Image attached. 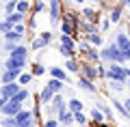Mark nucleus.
<instances>
[{"mask_svg": "<svg viewBox=\"0 0 130 127\" xmlns=\"http://www.w3.org/2000/svg\"><path fill=\"white\" fill-rule=\"evenodd\" d=\"M32 78H35V75H32L30 71H24L22 75H20V80H18V82H20V86H22V88H28V84H30Z\"/></svg>", "mask_w": 130, "mask_h": 127, "instance_id": "a878e982", "label": "nucleus"}, {"mask_svg": "<svg viewBox=\"0 0 130 127\" xmlns=\"http://www.w3.org/2000/svg\"><path fill=\"white\" fill-rule=\"evenodd\" d=\"M28 97H30V93H28V88H22V91L18 93V95L11 99V104H20V106H24L28 101Z\"/></svg>", "mask_w": 130, "mask_h": 127, "instance_id": "2eb2a0df", "label": "nucleus"}, {"mask_svg": "<svg viewBox=\"0 0 130 127\" xmlns=\"http://www.w3.org/2000/svg\"><path fill=\"white\" fill-rule=\"evenodd\" d=\"M48 9H50V22L56 24L61 19V15H63V13H61V2H59V0H50Z\"/></svg>", "mask_w": 130, "mask_h": 127, "instance_id": "9d476101", "label": "nucleus"}, {"mask_svg": "<svg viewBox=\"0 0 130 127\" xmlns=\"http://www.w3.org/2000/svg\"><path fill=\"white\" fill-rule=\"evenodd\" d=\"M63 84H65V82H61V80H54V78H50V80L46 82V86L50 88V91L54 93V95H61V93H63Z\"/></svg>", "mask_w": 130, "mask_h": 127, "instance_id": "4468645a", "label": "nucleus"}, {"mask_svg": "<svg viewBox=\"0 0 130 127\" xmlns=\"http://www.w3.org/2000/svg\"><path fill=\"white\" fill-rule=\"evenodd\" d=\"M32 11V5L28 2V0H20L18 2V13H22V15H28Z\"/></svg>", "mask_w": 130, "mask_h": 127, "instance_id": "393cba45", "label": "nucleus"}, {"mask_svg": "<svg viewBox=\"0 0 130 127\" xmlns=\"http://www.w3.org/2000/svg\"><path fill=\"white\" fill-rule=\"evenodd\" d=\"M83 22L98 24V22H100V11H95L93 7H85V9H83Z\"/></svg>", "mask_w": 130, "mask_h": 127, "instance_id": "1a4fd4ad", "label": "nucleus"}, {"mask_svg": "<svg viewBox=\"0 0 130 127\" xmlns=\"http://www.w3.org/2000/svg\"><path fill=\"white\" fill-rule=\"evenodd\" d=\"M113 108H115V110H117V112H119V114H121L124 118H130L128 110L124 108V101H117V99H113Z\"/></svg>", "mask_w": 130, "mask_h": 127, "instance_id": "cd10ccee", "label": "nucleus"}, {"mask_svg": "<svg viewBox=\"0 0 130 127\" xmlns=\"http://www.w3.org/2000/svg\"><path fill=\"white\" fill-rule=\"evenodd\" d=\"M56 121L61 123V125H70V123H74V114L67 110V112H61L59 116H56Z\"/></svg>", "mask_w": 130, "mask_h": 127, "instance_id": "b1692460", "label": "nucleus"}, {"mask_svg": "<svg viewBox=\"0 0 130 127\" xmlns=\"http://www.w3.org/2000/svg\"><path fill=\"white\" fill-rule=\"evenodd\" d=\"M87 43L89 45H102V35L100 32H93V35H87Z\"/></svg>", "mask_w": 130, "mask_h": 127, "instance_id": "bb28decb", "label": "nucleus"}, {"mask_svg": "<svg viewBox=\"0 0 130 127\" xmlns=\"http://www.w3.org/2000/svg\"><path fill=\"white\" fill-rule=\"evenodd\" d=\"M128 39H130V32H128Z\"/></svg>", "mask_w": 130, "mask_h": 127, "instance_id": "09e8293b", "label": "nucleus"}, {"mask_svg": "<svg viewBox=\"0 0 130 127\" xmlns=\"http://www.w3.org/2000/svg\"><path fill=\"white\" fill-rule=\"evenodd\" d=\"M15 123H18V127H35V114H32L30 108H24L22 112L15 116Z\"/></svg>", "mask_w": 130, "mask_h": 127, "instance_id": "7ed1b4c3", "label": "nucleus"}, {"mask_svg": "<svg viewBox=\"0 0 130 127\" xmlns=\"http://www.w3.org/2000/svg\"><path fill=\"white\" fill-rule=\"evenodd\" d=\"M59 45H63V47H70V50H76L78 47V43H76L72 37H65V35H59Z\"/></svg>", "mask_w": 130, "mask_h": 127, "instance_id": "a211bd4d", "label": "nucleus"}, {"mask_svg": "<svg viewBox=\"0 0 130 127\" xmlns=\"http://www.w3.org/2000/svg\"><path fill=\"white\" fill-rule=\"evenodd\" d=\"M22 91V86H20V82H13V84H5L2 86V99H7V101H11L18 93Z\"/></svg>", "mask_w": 130, "mask_h": 127, "instance_id": "423d86ee", "label": "nucleus"}, {"mask_svg": "<svg viewBox=\"0 0 130 127\" xmlns=\"http://www.w3.org/2000/svg\"><path fill=\"white\" fill-rule=\"evenodd\" d=\"M11 30H13V26H11V24H7V22H0V32H2V35H9Z\"/></svg>", "mask_w": 130, "mask_h": 127, "instance_id": "f704fd0d", "label": "nucleus"}, {"mask_svg": "<svg viewBox=\"0 0 130 127\" xmlns=\"http://www.w3.org/2000/svg\"><path fill=\"white\" fill-rule=\"evenodd\" d=\"M124 108L128 110V114H130V99H126V101H124Z\"/></svg>", "mask_w": 130, "mask_h": 127, "instance_id": "c03bdc74", "label": "nucleus"}, {"mask_svg": "<svg viewBox=\"0 0 130 127\" xmlns=\"http://www.w3.org/2000/svg\"><path fill=\"white\" fill-rule=\"evenodd\" d=\"M100 58H102V60H108L111 65H124V63H126V56L121 54V50L117 47L115 41H113L111 45H106L102 52H100Z\"/></svg>", "mask_w": 130, "mask_h": 127, "instance_id": "f257e3e1", "label": "nucleus"}, {"mask_svg": "<svg viewBox=\"0 0 130 127\" xmlns=\"http://www.w3.org/2000/svg\"><path fill=\"white\" fill-rule=\"evenodd\" d=\"M11 58H22V60H28V47L26 45H20L13 54H9Z\"/></svg>", "mask_w": 130, "mask_h": 127, "instance_id": "5701e85b", "label": "nucleus"}, {"mask_svg": "<svg viewBox=\"0 0 130 127\" xmlns=\"http://www.w3.org/2000/svg\"><path fill=\"white\" fill-rule=\"evenodd\" d=\"M108 26H111V19H104V22H102V30H106Z\"/></svg>", "mask_w": 130, "mask_h": 127, "instance_id": "79ce46f5", "label": "nucleus"}, {"mask_svg": "<svg viewBox=\"0 0 130 127\" xmlns=\"http://www.w3.org/2000/svg\"><path fill=\"white\" fill-rule=\"evenodd\" d=\"M24 69H26V60H22V58H7V71H20V73H24Z\"/></svg>", "mask_w": 130, "mask_h": 127, "instance_id": "6e6552de", "label": "nucleus"}, {"mask_svg": "<svg viewBox=\"0 0 130 127\" xmlns=\"http://www.w3.org/2000/svg\"><path fill=\"white\" fill-rule=\"evenodd\" d=\"M74 123H78L80 127H85V125H87V123H89V118L85 116L83 112H78V114H74Z\"/></svg>", "mask_w": 130, "mask_h": 127, "instance_id": "c756f323", "label": "nucleus"}, {"mask_svg": "<svg viewBox=\"0 0 130 127\" xmlns=\"http://www.w3.org/2000/svg\"><path fill=\"white\" fill-rule=\"evenodd\" d=\"M48 108H50V112L56 114V116H59L61 112H67V104L63 101V95H54V101H52Z\"/></svg>", "mask_w": 130, "mask_h": 127, "instance_id": "0eeeda50", "label": "nucleus"}, {"mask_svg": "<svg viewBox=\"0 0 130 127\" xmlns=\"http://www.w3.org/2000/svg\"><path fill=\"white\" fill-rule=\"evenodd\" d=\"M65 69L72 73H78L80 71V60L78 58H70V60H65Z\"/></svg>", "mask_w": 130, "mask_h": 127, "instance_id": "412c9836", "label": "nucleus"}, {"mask_svg": "<svg viewBox=\"0 0 130 127\" xmlns=\"http://www.w3.org/2000/svg\"><path fill=\"white\" fill-rule=\"evenodd\" d=\"M41 127H61V123L56 121V118H46V121L41 123Z\"/></svg>", "mask_w": 130, "mask_h": 127, "instance_id": "473e14b6", "label": "nucleus"}, {"mask_svg": "<svg viewBox=\"0 0 130 127\" xmlns=\"http://www.w3.org/2000/svg\"><path fill=\"white\" fill-rule=\"evenodd\" d=\"M104 118H106V116H104L98 108L91 110V121H93V125H106V123H104Z\"/></svg>", "mask_w": 130, "mask_h": 127, "instance_id": "aec40b11", "label": "nucleus"}, {"mask_svg": "<svg viewBox=\"0 0 130 127\" xmlns=\"http://www.w3.org/2000/svg\"><path fill=\"white\" fill-rule=\"evenodd\" d=\"M2 118H5V116H2V112H0V123H2Z\"/></svg>", "mask_w": 130, "mask_h": 127, "instance_id": "49530a36", "label": "nucleus"}, {"mask_svg": "<svg viewBox=\"0 0 130 127\" xmlns=\"http://www.w3.org/2000/svg\"><path fill=\"white\" fill-rule=\"evenodd\" d=\"M95 108H98V110H100V112H102V114H104V116H106V118H113V110H111V108H108V106H106V104H98V106H95Z\"/></svg>", "mask_w": 130, "mask_h": 127, "instance_id": "c85d7f7f", "label": "nucleus"}, {"mask_svg": "<svg viewBox=\"0 0 130 127\" xmlns=\"http://www.w3.org/2000/svg\"><path fill=\"white\" fill-rule=\"evenodd\" d=\"M32 11H35V13L46 11V2H41V0H39V2H35V5H32Z\"/></svg>", "mask_w": 130, "mask_h": 127, "instance_id": "e433bc0d", "label": "nucleus"}, {"mask_svg": "<svg viewBox=\"0 0 130 127\" xmlns=\"http://www.w3.org/2000/svg\"><path fill=\"white\" fill-rule=\"evenodd\" d=\"M48 71H50V78H54V80H61V82H67V73H65L61 67H50Z\"/></svg>", "mask_w": 130, "mask_h": 127, "instance_id": "f3484780", "label": "nucleus"}, {"mask_svg": "<svg viewBox=\"0 0 130 127\" xmlns=\"http://www.w3.org/2000/svg\"><path fill=\"white\" fill-rule=\"evenodd\" d=\"M52 101H54V93H52L48 86H43L41 93H39V104L46 106V104H52Z\"/></svg>", "mask_w": 130, "mask_h": 127, "instance_id": "ddd939ff", "label": "nucleus"}, {"mask_svg": "<svg viewBox=\"0 0 130 127\" xmlns=\"http://www.w3.org/2000/svg\"><path fill=\"white\" fill-rule=\"evenodd\" d=\"M115 43L121 50V54L126 56V60H130V39H128V35H126V32H117L115 35Z\"/></svg>", "mask_w": 130, "mask_h": 127, "instance_id": "39448f33", "label": "nucleus"}, {"mask_svg": "<svg viewBox=\"0 0 130 127\" xmlns=\"http://www.w3.org/2000/svg\"><path fill=\"white\" fill-rule=\"evenodd\" d=\"M126 7H128V9H130V0H128V2H126Z\"/></svg>", "mask_w": 130, "mask_h": 127, "instance_id": "de8ad7c7", "label": "nucleus"}, {"mask_svg": "<svg viewBox=\"0 0 130 127\" xmlns=\"http://www.w3.org/2000/svg\"><path fill=\"white\" fill-rule=\"evenodd\" d=\"M124 7H126V2H119V5H115L111 9V15H108V19H111V24H117L121 19V11H124Z\"/></svg>", "mask_w": 130, "mask_h": 127, "instance_id": "f8f14e48", "label": "nucleus"}, {"mask_svg": "<svg viewBox=\"0 0 130 127\" xmlns=\"http://www.w3.org/2000/svg\"><path fill=\"white\" fill-rule=\"evenodd\" d=\"M0 125H2V127H18V123H15V118H9V116H5Z\"/></svg>", "mask_w": 130, "mask_h": 127, "instance_id": "72a5a7b5", "label": "nucleus"}, {"mask_svg": "<svg viewBox=\"0 0 130 127\" xmlns=\"http://www.w3.org/2000/svg\"><path fill=\"white\" fill-rule=\"evenodd\" d=\"M128 26H130V19H128Z\"/></svg>", "mask_w": 130, "mask_h": 127, "instance_id": "3c124183", "label": "nucleus"}, {"mask_svg": "<svg viewBox=\"0 0 130 127\" xmlns=\"http://www.w3.org/2000/svg\"><path fill=\"white\" fill-rule=\"evenodd\" d=\"M18 47H20V45H18V43H11V41H5V50H7V52H9V54H13V52H15V50H18Z\"/></svg>", "mask_w": 130, "mask_h": 127, "instance_id": "c9c22d12", "label": "nucleus"}, {"mask_svg": "<svg viewBox=\"0 0 130 127\" xmlns=\"http://www.w3.org/2000/svg\"><path fill=\"white\" fill-rule=\"evenodd\" d=\"M106 78L111 82H121V84H126V80H128L126 67L124 65H111V67H106Z\"/></svg>", "mask_w": 130, "mask_h": 127, "instance_id": "f03ea898", "label": "nucleus"}, {"mask_svg": "<svg viewBox=\"0 0 130 127\" xmlns=\"http://www.w3.org/2000/svg\"><path fill=\"white\" fill-rule=\"evenodd\" d=\"M89 127H106V125H89Z\"/></svg>", "mask_w": 130, "mask_h": 127, "instance_id": "a18cd8bd", "label": "nucleus"}, {"mask_svg": "<svg viewBox=\"0 0 130 127\" xmlns=\"http://www.w3.org/2000/svg\"><path fill=\"white\" fill-rule=\"evenodd\" d=\"M24 17H26V15H22V13H18V11H15L13 15H7L5 22L11 24V26H18V24H24Z\"/></svg>", "mask_w": 130, "mask_h": 127, "instance_id": "6ab92c4d", "label": "nucleus"}, {"mask_svg": "<svg viewBox=\"0 0 130 127\" xmlns=\"http://www.w3.org/2000/svg\"><path fill=\"white\" fill-rule=\"evenodd\" d=\"M5 11H7V15H13L15 11H18V2H15V0L7 2V5H5Z\"/></svg>", "mask_w": 130, "mask_h": 127, "instance_id": "7c9ffc66", "label": "nucleus"}, {"mask_svg": "<svg viewBox=\"0 0 130 127\" xmlns=\"http://www.w3.org/2000/svg\"><path fill=\"white\" fill-rule=\"evenodd\" d=\"M7 104H9V101H7V99H2V97H0V112H2V108H5Z\"/></svg>", "mask_w": 130, "mask_h": 127, "instance_id": "37998d69", "label": "nucleus"}, {"mask_svg": "<svg viewBox=\"0 0 130 127\" xmlns=\"http://www.w3.org/2000/svg\"><path fill=\"white\" fill-rule=\"evenodd\" d=\"M13 30L18 32L20 37H24V35H26V24H18V26H13Z\"/></svg>", "mask_w": 130, "mask_h": 127, "instance_id": "4c0bfd02", "label": "nucleus"}, {"mask_svg": "<svg viewBox=\"0 0 130 127\" xmlns=\"http://www.w3.org/2000/svg\"><path fill=\"white\" fill-rule=\"evenodd\" d=\"M20 75H22L20 71H7V69H5V73H2L0 82H2V86H5V84H13V82L20 80Z\"/></svg>", "mask_w": 130, "mask_h": 127, "instance_id": "9b49d317", "label": "nucleus"}, {"mask_svg": "<svg viewBox=\"0 0 130 127\" xmlns=\"http://www.w3.org/2000/svg\"><path fill=\"white\" fill-rule=\"evenodd\" d=\"M128 86H130V80H128Z\"/></svg>", "mask_w": 130, "mask_h": 127, "instance_id": "8fccbe9b", "label": "nucleus"}, {"mask_svg": "<svg viewBox=\"0 0 130 127\" xmlns=\"http://www.w3.org/2000/svg\"><path fill=\"white\" fill-rule=\"evenodd\" d=\"M67 110H70L72 114L83 112V101H80V99H70V104H67Z\"/></svg>", "mask_w": 130, "mask_h": 127, "instance_id": "4be33fe9", "label": "nucleus"}, {"mask_svg": "<svg viewBox=\"0 0 130 127\" xmlns=\"http://www.w3.org/2000/svg\"><path fill=\"white\" fill-rule=\"evenodd\" d=\"M80 75L89 82H95L100 78V71H98V65H91V63H80Z\"/></svg>", "mask_w": 130, "mask_h": 127, "instance_id": "20e7f679", "label": "nucleus"}, {"mask_svg": "<svg viewBox=\"0 0 130 127\" xmlns=\"http://www.w3.org/2000/svg\"><path fill=\"white\" fill-rule=\"evenodd\" d=\"M111 86L115 88V91H124V88H126L124 84H121V82H111Z\"/></svg>", "mask_w": 130, "mask_h": 127, "instance_id": "a19ab883", "label": "nucleus"}, {"mask_svg": "<svg viewBox=\"0 0 130 127\" xmlns=\"http://www.w3.org/2000/svg\"><path fill=\"white\" fill-rule=\"evenodd\" d=\"M43 71H46V67H43V65L41 63H35V65H32V75H43Z\"/></svg>", "mask_w": 130, "mask_h": 127, "instance_id": "2f4dec72", "label": "nucleus"}, {"mask_svg": "<svg viewBox=\"0 0 130 127\" xmlns=\"http://www.w3.org/2000/svg\"><path fill=\"white\" fill-rule=\"evenodd\" d=\"M43 45H46V43H43V39H41V37H37V39L32 41V50H41Z\"/></svg>", "mask_w": 130, "mask_h": 127, "instance_id": "ea45409f", "label": "nucleus"}, {"mask_svg": "<svg viewBox=\"0 0 130 127\" xmlns=\"http://www.w3.org/2000/svg\"><path fill=\"white\" fill-rule=\"evenodd\" d=\"M78 86H80V88H85V91H87V93H93V95H95V93H98V86H93V82L85 80L83 75H78Z\"/></svg>", "mask_w": 130, "mask_h": 127, "instance_id": "dca6fc26", "label": "nucleus"}, {"mask_svg": "<svg viewBox=\"0 0 130 127\" xmlns=\"http://www.w3.org/2000/svg\"><path fill=\"white\" fill-rule=\"evenodd\" d=\"M39 37H41V39H43V43H46V45H48V43H50V41H52V32H48V30L39 32Z\"/></svg>", "mask_w": 130, "mask_h": 127, "instance_id": "58836bf2", "label": "nucleus"}]
</instances>
